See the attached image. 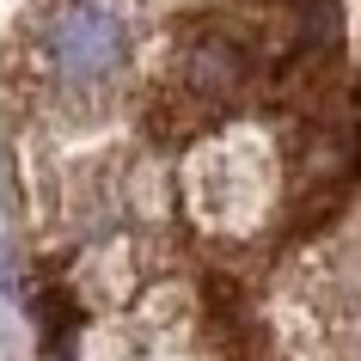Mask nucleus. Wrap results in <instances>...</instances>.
<instances>
[{"label": "nucleus", "mask_w": 361, "mask_h": 361, "mask_svg": "<svg viewBox=\"0 0 361 361\" xmlns=\"http://www.w3.org/2000/svg\"><path fill=\"white\" fill-rule=\"evenodd\" d=\"M123 56H129V31H123V19H116L111 6L74 0V6H61L56 25H49V61H56V74L74 80V86L116 74Z\"/></svg>", "instance_id": "1"}]
</instances>
